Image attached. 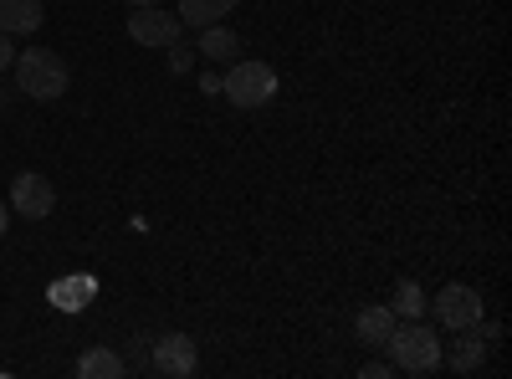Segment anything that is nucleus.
Wrapping results in <instances>:
<instances>
[{"mask_svg":"<svg viewBox=\"0 0 512 379\" xmlns=\"http://www.w3.org/2000/svg\"><path fill=\"white\" fill-rule=\"evenodd\" d=\"M502 339V328L497 323H472V328H456V339L441 344V359L456 369V374H472L487 364V349Z\"/></svg>","mask_w":512,"mask_h":379,"instance_id":"5","label":"nucleus"},{"mask_svg":"<svg viewBox=\"0 0 512 379\" xmlns=\"http://www.w3.org/2000/svg\"><path fill=\"white\" fill-rule=\"evenodd\" d=\"M200 93H221V72H200Z\"/></svg>","mask_w":512,"mask_h":379,"instance_id":"19","label":"nucleus"},{"mask_svg":"<svg viewBox=\"0 0 512 379\" xmlns=\"http://www.w3.org/2000/svg\"><path fill=\"white\" fill-rule=\"evenodd\" d=\"M277 67L272 62H256V57H246V62H231L226 67V77H221V93L236 103V108H267L272 98H277Z\"/></svg>","mask_w":512,"mask_h":379,"instance_id":"3","label":"nucleus"},{"mask_svg":"<svg viewBox=\"0 0 512 379\" xmlns=\"http://www.w3.org/2000/svg\"><path fill=\"white\" fill-rule=\"evenodd\" d=\"M11 62H16V47H11V36H6V31H0V77H6V72H11Z\"/></svg>","mask_w":512,"mask_h":379,"instance_id":"18","label":"nucleus"},{"mask_svg":"<svg viewBox=\"0 0 512 379\" xmlns=\"http://www.w3.org/2000/svg\"><path fill=\"white\" fill-rule=\"evenodd\" d=\"M128 364H123V354L118 349H88L77 359V379H118Z\"/></svg>","mask_w":512,"mask_h":379,"instance_id":"14","label":"nucleus"},{"mask_svg":"<svg viewBox=\"0 0 512 379\" xmlns=\"http://www.w3.org/2000/svg\"><path fill=\"white\" fill-rule=\"evenodd\" d=\"M11 72H16V93L31 98V103H57V98L72 88V67H67L62 52H52V47H26V52H16Z\"/></svg>","mask_w":512,"mask_h":379,"instance_id":"1","label":"nucleus"},{"mask_svg":"<svg viewBox=\"0 0 512 379\" xmlns=\"http://www.w3.org/2000/svg\"><path fill=\"white\" fill-rule=\"evenodd\" d=\"M128 36L139 41V47H175V41L185 36V21L180 16H169L164 6H134L128 11Z\"/></svg>","mask_w":512,"mask_h":379,"instance_id":"6","label":"nucleus"},{"mask_svg":"<svg viewBox=\"0 0 512 379\" xmlns=\"http://www.w3.org/2000/svg\"><path fill=\"white\" fill-rule=\"evenodd\" d=\"M359 374H364V379H390V374H395V364H390V359H374V364H364Z\"/></svg>","mask_w":512,"mask_h":379,"instance_id":"17","label":"nucleus"},{"mask_svg":"<svg viewBox=\"0 0 512 379\" xmlns=\"http://www.w3.org/2000/svg\"><path fill=\"white\" fill-rule=\"evenodd\" d=\"M390 308H395V318H405V323H410V318H425L431 298H425V287H420L415 277H400V287H395V303H390Z\"/></svg>","mask_w":512,"mask_h":379,"instance_id":"15","label":"nucleus"},{"mask_svg":"<svg viewBox=\"0 0 512 379\" xmlns=\"http://www.w3.org/2000/svg\"><path fill=\"white\" fill-rule=\"evenodd\" d=\"M195 57H205V62H216V67H231L236 57H241V36L221 21V26H205L200 31V41H195Z\"/></svg>","mask_w":512,"mask_h":379,"instance_id":"9","label":"nucleus"},{"mask_svg":"<svg viewBox=\"0 0 512 379\" xmlns=\"http://www.w3.org/2000/svg\"><path fill=\"white\" fill-rule=\"evenodd\" d=\"M236 6H241V0H180L175 16H180L190 31H205V26H221Z\"/></svg>","mask_w":512,"mask_h":379,"instance_id":"12","label":"nucleus"},{"mask_svg":"<svg viewBox=\"0 0 512 379\" xmlns=\"http://www.w3.org/2000/svg\"><path fill=\"white\" fill-rule=\"evenodd\" d=\"M123 6L134 11V6H164V0H123Z\"/></svg>","mask_w":512,"mask_h":379,"instance_id":"21","label":"nucleus"},{"mask_svg":"<svg viewBox=\"0 0 512 379\" xmlns=\"http://www.w3.org/2000/svg\"><path fill=\"white\" fill-rule=\"evenodd\" d=\"M93 298H98V282L93 277H62V282H52V303L62 313H82Z\"/></svg>","mask_w":512,"mask_h":379,"instance_id":"13","label":"nucleus"},{"mask_svg":"<svg viewBox=\"0 0 512 379\" xmlns=\"http://www.w3.org/2000/svg\"><path fill=\"white\" fill-rule=\"evenodd\" d=\"M169 52V72H190L195 67V47H185V36L175 41V47H164Z\"/></svg>","mask_w":512,"mask_h":379,"instance_id":"16","label":"nucleus"},{"mask_svg":"<svg viewBox=\"0 0 512 379\" xmlns=\"http://www.w3.org/2000/svg\"><path fill=\"white\" fill-rule=\"evenodd\" d=\"M41 0H0V31L6 36H31L41 31Z\"/></svg>","mask_w":512,"mask_h":379,"instance_id":"11","label":"nucleus"},{"mask_svg":"<svg viewBox=\"0 0 512 379\" xmlns=\"http://www.w3.org/2000/svg\"><path fill=\"white\" fill-rule=\"evenodd\" d=\"M144 369L159 374V379H190L200 369V349H195L190 333H159V339H149Z\"/></svg>","mask_w":512,"mask_h":379,"instance_id":"4","label":"nucleus"},{"mask_svg":"<svg viewBox=\"0 0 512 379\" xmlns=\"http://www.w3.org/2000/svg\"><path fill=\"white\" fill-rule=\"evenodd\" d=\"M6 231H11V205L0 200V236H6Z\"/></svg>","mask_w":512,"mask_h":379,"instance_id":"20","label":"nucleus"},{"mask_svg":"<svg viewBox=\"0 0 512 379\" xmlns=\"http://www.w3.org/2000/svg\"><path fill=\"white\" fill-rule=\"evenodd\" d=\"M384 354H390L395 374H431V369H441V333L420 318L395 323V333L384 339Z\"/></svg>","mask_w":512,"mask_h":379,"instance_id":"2","label":"nucleus"},{"mask_svg":"<svg viewBox=\"0 0 512 379\" xmlns=\"http://www.w3.org/2000/svg\"><path fill=\"white\" fill-rule=\"evenodd\" d=\"M395 308L390 303H374V308H364L359 318H354V333H359V344H369V349H384V339L395 333Z\"/></svg>","mask_w":512,"mask_h":379,"instance_id":"10","label":"nucleus"},{"mask_svg":"<svg viewBox=\"0 0 512 379\" xmlns=\"http://www.w3.org/2000/svg\"><path fill=\"white\" fill-rule=\"evenodd\" d=\"M11 210H16V216H26V221H47L52 210H57V190H52V180H47V175H36V170L16 175V180H11Z\"/></svg>","mask_w":512,"mask_h":379,"instance_id":"8","label":"nucleus"},{"mask_svg":"<svg viewBox=\"0 0 512 379\" xmlns=\"http://www.w3.org/2000/svg\"><path fill=\"white\" fill-rule=\"evenodd\" d=\"M436 308V318H441V328H472V323H482L487 318V303H482V292L477 287H466V282H446L441 287V298L431 303Z\"/></svg>","mask_w":512,"mask_h":379,"instance_id":"7","label":"nucleus"}]
</instances>
